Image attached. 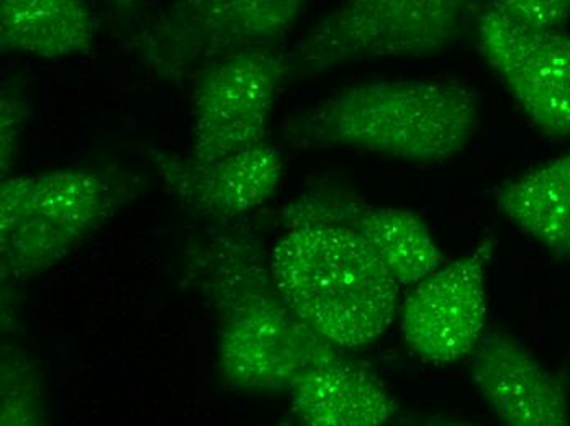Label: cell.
I'll return each mask as SVG.
<instances>
[{
	"instance_id": "1",
	"label": "cell",
	"mask_w": 570,
	"mask_h": 426,
	"mask_svg": "<svg viewBox=\"0 0 570 426\" xmlns=\"http://www.w3.org/2000/svg\"><path fill=\"white\" fill-rule=\"evenodd\" d=\"M190 275L217 314L218 367L233 389L288 393L307 370L346 359L285 304L252 235L208 238L194 249Z\"/></svg>"
},
{
	"instance_id": "2",
	"label": "cell",
	"mask_w": 570,
	"mask_h": 426,
	"mask_svg": "<svg viewBox=\"0 0 570 426\" xmlns=\"http://www.w3.org/2000/svg\"><path fill=\"white\" fill-rule=\"evenodd\" d=\"M479 125V100L434 79H375L346 86L284 125L297 148H347L415 165L450 161Z\"/></svg>"
},
{
	"instance_id": "3",
	"label": "cell",
	"mask_w": 570,
	"mask_h": 426,
	"mask_svg": "<svg viewBox=\"0 0 570 426\" xmlns=\"http://www.w3.org/2000/svg\"><path fill=\"white\" fill-rule=\"evenodd\" d=\"M269 271L285 304L342 349L371 345L400 314L402 287L346 225L287 228L271 252Z\"/></svg>"
},
{
	"instance_id": "4",
	"label": "cell",
	"mask_w": 570,
	"mask_h": 426,
	"mask_svg": "<svg viewBox=\"0 0 570 426\" xmlns=\"http://www.w3.org/2000/svg\"><path fill=\"white\" fill-rule=\"evenodd\" d=\"M124 182L97 169L59 168L3 176V279L23 284L57 266L109 221L124 204Z\"/></svg>"
},
{
	"instance_id": "5",
	"label": "cell",
	"mask_w": 570,
	"mask_h": 426,
	"mask_svg": "<svg viewBox=\"0 0 570 426\" xmlns=\"http://www.w3.org/2000/svg\"><path fill=\"white\" fill-rule=\"evenodd\" d=\"M478 13L475 0H343L285 55L288 78H315L356 61L438 57Z\"/></svg>"
},
{
	"instance_id": "6",
	"label": "cell",
	"mask_w": 570,
	"mask_h": 426,
	"mask_svg": "<svg viewBox=\"0 0 570 426\" xmlns=\"http://www.w3.org/2000/svg\"><path fill=\"white\" fill-rule=\"evenodd\" d=\"M308 6L311 0H171L142 29L138 47L155 71L180 79L228 55L273 50Z\"/></svg>"
},
{
	"instance_id": "7",
	"label": "cell",
	"mask_w": 570,
	"mask_h": 426,
	"mask_svg": "<svg viewBox=\"0 0 570 426\" xmlns=\"http://www.w3.org/2000/svg\"><path fill=\"white\" fill-rule=\"evenodd\" d=\"M285 79L287 60L274 48L207 62L194 93L190 158L217 161L264 143Z\"/></svg>"
},
{
	"instance_id": "8",
	"label": "cell",
	"mask_w": 570,
	"mask_h": 426,
	"mask_svg": "<svg viewBox=\"0 0 570 426\" xmlns=\"http://www.w3.org/2000/svg\"><path fill=\"white\" fill-rule=\"evenodd\" d=\"M492 252V241L485 240L413 286L400 305V331L422 361L454 365L471 356L484 338Z\"/></svg>"
},
{
	"instance_id": "9",
	"label": "cell",
	"mask_w": 570,
	"mask_h": 426,
	"mask_svg": "<svg viewBox=\"0 0 570 426\" xmlns=\"http://www.w3.org/2000/svg\"><path fill=\"white\" fill-rule=\"evenodd\" d=\"M479 44L524 116L554 140L570 138V33L518 29L481 9Z\"/></svg>"
},
{
	"instance_id": "10",
	"label": "cell",
	"mask_w": 570,
	"mask_h": 426,
	"mask_svg": "<svg viewBox=\"0 0 570 426\" xmlns=\"http://www.w3.org/2000/svg\"><path fill=\"white\" fill-rule=\"evenodd\" d=\"M285 227L338 224L371 246L400 287H413L443 266V255L425 221L409 209L375 207L343 189H315L285 209Z\"/></svg>"
},
{
	"instance_id": "11",
	"label": "cell",
	"mask_w": 570,
	"mask_h": 426,
	"mask_svg": "<svg viewBox=\"0 0 570 426\" xmlns=\"http://www.w3.org/2000/svg\"><path fill=\"white\" fill-rule=\"evenodd\" d=\"M148 158L174 196L208 220H232L264 206L284 176L283 155L266 141L210 162L161 148H149Z\"/></svg>"
},
{
	"instance_id": "12",
	"label": "cell",
	"mask_w": 570,
	"mask_h": 426,
	"mask_svg": "<svg viewBox=\"0 0 570 426\" xmlns=\"http://www.w3.org/2000/svg\"><path fill=\"white\" fill-rule=\"evenodd\" d=\"M471 356L472 384L503 424H570L568 394L558 377L509 335H485Z\"/></svg>"
},
{
	"instance_id": "13",
	"label": "cell",
	"mask_w": 570,
	"mask_h": 426,
	"mask_svg": "<svg viewBox=\"0 0 570 426\" xmlns=\"http://www.w3.org/2000/svg\"><path fill=\"white\" fill-rule=\"evenodd\" d=\"M288 396L295 417L311 426H381L399 410L384 384L350 358L302 374Z\"/></svg>"
},
{
	"instance_id": "14",
	"label": "cell",
	"mask_w": 570,
	"mask_h": 426,
	"mask_svg": "<svg viewBox=\"0 0 570 426\" xmlns=\"http://www.w3.org/2000/svg\"><path fill=\"white\" fill-rule=\"evenodd\" d=\"M96 20L86 0H0V50L43 60L87 55Z\"/></svg>"
},
{
	"instance_id": "15",
	"label": "cell",
	"mask_w": 570,
	"mask_h": 426,
	"mask_svg": "<svg viewBox=\"0 0 570 426\" xmlns=\"http://www.w3.org/2000/svg\"><path fill=\"white\" fill-rule=\"evenodd\" d=\"M495 204L524 235L570 258V151L503 184Z\"/></svg>"
},
{
	"instance_id": "16",
	"label": "cell",
	"mask_w": 570,
	"mask_h": 426,
	"mask_svg": "<svg viewBox=\"0 0 570 426\" xmlns=\"http://www.w3.org/2000/svg\"><path fill=\"white\" fill-rule=\"evenodd\" d=\"M2 407L0 424L41 425L47 418V397L37 369L20 349H2Z\"/></svg>"
},
{
	"instance_id": "17",
	"label": "cell",
	"mask_w": 570,
	"mask_h": 426,
	"mask_svg": "<svg viewBox=\"0 0 570 426\" xmlns=\"http://www.w3.org/2000/svg\"><path fill=\"white\" fill-rule=\"evenodd\" d=\"M482 9L523 30H564L570 20V0H489Z\"/></svg>"
},
{
	"instance_id": "18",
	"label": "cell",
	"mask_w": 570,
	"mask_h": 426,
	"mask_svg": "<svg viewBox=\"0 0 570 426\" xmlns=\"http://www.w3.org/2000/svg\"><path fill=\"white\" fill-rule=\"evenodd\" d=\"M29 122V100L17 82L3 85L0 93V162L9 175L19 155L20 140Z\"/></svg>"
},
{
	"instance_id": "19",
	"label": "cell",
	"mask_w": 570,
	"mask_h": 426,
	"mask_svg": "<svg viewBox=\"0 0 570 426\" xmlns=\"http://www.w3.org/2000/svg\"><path fill=\"white\" fill-rule=\"evenodd\" d=\"M110 2H112L115 12H117L121 19L127 20L135 16V10H137L140 0H110Z\"/></svg>"
}]
</instances>
